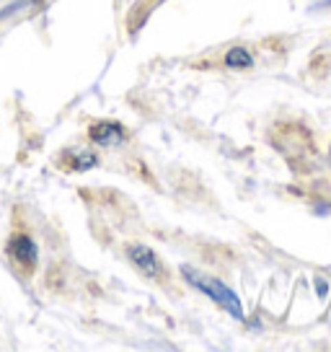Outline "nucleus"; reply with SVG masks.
<instances>
[{
    "mask_svg": "<svg viewBox=\"0 0 331 352\" xmlns=\"http://www.w3.org/2000/svg\"><path fill=\"white\" fill-rule=\"evenodd\" d=\"M225 65L231 67V70H249V67H254V57L243 47H233L225 55Z\"/></svg>",
    "mask_w": 331,
    "mask_h": 352,
    "instance_id": "5",
    "label": "nucleus"
},
{
    "mask_svg": "<svg viewBox=\"0 0 331 352\" xmlns=\"http://www.w3.org/2000/svg\"><path fill=\"white\" fill-rule=\"evenodd\" d=\"M181 275H184V280H187L189 285L197 287L199 293H205V296L212 298L220 308H225L233 319L246 321L241 300H238V296H236V293H233L231 287L225 285L222 280H218V277H212V275H205V272H199V270L189 267V264H181Z\"/></svg>",
    "mask_w": 331,
    "mask_h": 352,
    "instance_id": "1",
    "label": "nucleus"
},
{
    "mask_svg": "<svg viewBox=\"0 0 331 352\" xmlns=\"http://www.w3.org/2000/svg\"><path fill=\"white\" fill-rule=\"evenodd\" d=\"M8 254L19 264H23V267H34L36 256H39V249H36V243L29 236H13L11 241H8Z\"/></svg>",
    "mask_w": 331,
    "mask_h": 352,
    "instance_id": "4",
    "label": "nucleus"
},
{
    "mask_svg": "<svg viewBox=\"0 0 331 352\" xmlns=\"http://www.w3.org/2000/svg\"><path fill=\"white\" fill-rule=\"evenodd\" d=\"M93 166H96V155L93 153H78V158L73 161L76 171H86V168H93Z\"/></svg>",
    "mask_w": 331,
    "mask_h": 352,
    "instance_id": "6",
    "label": "nucleus"
},
{
    "mask_svg": "<svg viewBox=\"0 0 331 352\" xmlns=\"http://www.w3.org/2000/svg\"><path fill=\"white\" fill-rule=\"evenodd\" d=\"M127 254H130V259H133V264L143 272V275H148V277H161L166 275L163 272V264H161V259L155 256V252L150 249V246H143V243H135V246H130L127 249Z\"/></svg>",
    "mask_w": 331,
    "mask_h": 352,
    "instance_id": "2",
    "label": "nucleus"
},
{
    "mask_svg": "<svg viewBox=\"0 0 331 352\" xmlns=\"http://www.w3.org/2000/svg\"><path fill=\"white\" fill-rule=\"evenodd\" d=\"M89 135L96 145H117L124 140V127H122L119 122L104 120V122H96L89 130Z\"/></svg>",
    "mask_w": 331,
    "mask_h": 352,
    "instance_id": "3",
    "label": "nucleus"
}]
</instances>
